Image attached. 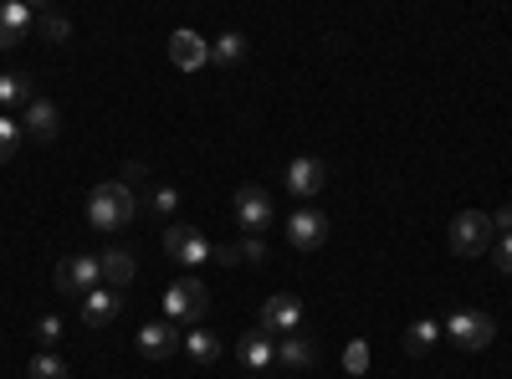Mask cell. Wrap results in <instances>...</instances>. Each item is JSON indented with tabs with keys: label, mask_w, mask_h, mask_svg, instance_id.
Returning a JSON list of instances; mask_svg holds the SVG:
<instances>
[{
	"label": "cell",
	"mask_w": 512,
	"mask_h": 379,
	"mask_svg": "<svg viewBox=\"0 0 512 379\" xmlns=\"http://www.w3.org/2000/svg\"><path fill=\"white\" fill-rule=\"evenodd\" d=\"M144 210V200L128 190V185H118V180H108V185H93V195H88V226L93 231H123V226H134V216Z\"/></svg>",
	"instance_id": "cell-1"
},
{
	"label": "cell",
	"mask_w": 512,
	"mask_h": 379,
	"mask_svg": "<svg viewBox=\"0 0 512 379\" xmlns=\"http://www.w3.org/2000/svg\"><path fill=\"white\" fill-rule=\"evenodd\" d=\"M441 333L456 344V349H466V354H477V349H487L492 339H497V318L492 313H482V308H456L446 323H441Z\"/></svg>",
	"instance_id": "cell-2"
},
{
	"label": "cell",
	"mask_w": 512,
	"mask_h": 379,
	"mask_svg": "<svg viewBox=\"0 0 512 379\" xmlns=\"http://www.w3.org/2000/svg\"><path fill=\"white\" fill-rule=\"evenodd\" d=\"M210 313V292L200 277H175L164 287V318L169 323H200Z\"/></svg>",
	"instance_id": "cell-3"
},
{
	"label": "cell",
	"mask_w": 512,
	"mask_h": 379,
	"mask_svg": "<svg viewBox=\"0 0 512 379\" xmlns=\"http://www.w3.org/2000/svg\"><path fill=\"white\" fill-rule=\"evenodd\" d=\"M492 241H497V231H492L487 210H461L451 221V251L456 257H482V251H492Z\"/></svg>",
	"instance_id": "cell-4"
},
{
	"label": "cell",
	"mask_w": 512,
	"mask_h": 379,
	"mask_svg": "<svg viewBox=\"0 0 512 379\" xmlns=\"http://www.w3.org/2000/svg\"><path fill=\"white\" fill-rule=\"evenodd\" d=\"M93 287H103V262L93 257V251H72V257L57 262V292H67V298H88Z\"/></svg>",
	"instance_id": "cell-5"
},
{
	"label": "cell",
	"mask_w": 512,
	"mask_h": 379,
	"mask_svg": "<svg viewBox=\"0 0 512 379\" xmlns=\"http://www.w3.org/2000/svg\"><path fill=\"white\" fill-rule=\"evenodd\" d=\"M303 298H292V292H272V298L262 303V313H256V328L267 333V339H287V333L303 328Z\"/></svg>",
	"instance_id": "cell-6"
},
{
	"label": "cell",
	"mask_w": 512,
	"mask_h": 379,
	"mask_svg": "<svg viewBox=\"0 0 512 379\" xmlns=\"http://www.w3.org/2000/svg\"><path fill=\"white\" fill-rule=\"evenodd\" d=\"M164 257L180 262V267H205V262H216V246H210L195 226H169L164 231Z\"/></svg>",
	"instance_id": "cell-7"
},
{
	"label": "cell",
	"mask_w": 512,
	"mask_h": 379,
	"mask_svg": "<svg viewBox=\"0 0 512 379\" xmlns=\"http://www.w3.org/2000/svg\"><path fill=\"white\" fill-rule=\"evenodd\" d=\"M328 236H333V221L323 216V210H313V205H297L287 216V241L297 251H318V246H328Z\"/></svg>",
	"instance_id": "cell-8"
},
{
	"label": "cell",
	"mask_w": 512,
	"mask_h": 379,
	"mask_svg": "<svg viewBox=\"0 0 512 379\" xmlns=\"http://www.w3.org/2000/svg\"><path fill=\"white\" fill-rule=\"evenodd\" d=\"M231 205H236V221L246 226V236H262V231L277 221V205H272V195H267L262 185H241Z\"/></svg>",
	"instance_id": "cell-9"
},
{
	"label": "cell",
	"mask_w": 512,
	"mask_h": 379,
	"mask_svg": "<svg viewBox=\"0 0 512 379\" xmlns=\"http://www.w3.org/2000/svg\"><path fill=\"white\" fill-rule=\"evenodd\" d=\"M287 190H292L297 200H318V195L328 190V164L313 159V154H297V159L287 164Z\"/></svg>",
	"instance_id": "cell-10"
},
{
	"label": "cell",
	"mask_w": 512,
	"mask_h": 379,
	"mask_svg": "<svg viewBox=\"0 0 512 379\" xmlns=\"http://www.w3.org/2000/svg\"><path fill=\"white\" fill-rule=\"evenodd\" d=\"M123 313V292L118 287H93L88 298H82V323L88 328H113Z\"/></svg>",
	"instance_id": "cell-11"
},
{
	"label": "cell",
	"mask_w": 512,
	"mask_h": 379,
	"mask_svg": "<svg viewBox=\"0 0 512 379\" xmlns=\"http://www.w3.org/2000/svg\"><path fill=\"white\" fill-rule=\"evenodd\" d=\"M175 349H180V339H175V323H169V318H159V323H144V328H139V354H144L149 364L175 359Z\"/></svg>",
	"instance_id": "cell-12"
},
{
	"label": "cell",
	"mask_w": 512,
	"mask_h": 379,
	"mask_svg": "<svg viewBox=\"0 0 512 379\" xmlns=\"http://www.w3.org/2000/svg\"><path fill=\"white\" fill-rule=\"evenodd\" d=\"M26 31H36V11L26 0H0V52L26 41Z\"/></svg>",
	"instance_id": "cell-13"
},
{
	"label": "cell",
	"mask_w": 512,
	"mask_h": 379,
	"mask_svg": "<svg viewBox=\"0 0 512 379\" xmlns=\"http://www.w3.org/2000/svg\"><path fill=\"white\" fill-rule=\"evenodd\" d=\"M169 62H175L180 72H200L210 62V41L200 31H175L169 36Z\"/></svg>",
	"instance_id": "cell-14"
},
{
	"label": "cell",
	"mask_w": 512,
	"mask_h": 379,
	"mask_svg": "<svg viewBox=\"0 0 512 379\" xmlns=\"http://www.w3.org/2000/svg\"><path fill=\"white\" fill-rule=\"evenodd\" d=\"M57 129H62V113H57V103H47V98H36V103L26 108V118H21V134H26L31 144H52Z\"/></svg>",
	"instance_id": "cell-15"
},
{
	"label": "cell",
	"mask_w": 512,
	"mask_h": 379,
	"mask_svg": "<svg viewBox=\"0 0 512 379\" xmlns=\"http://www.w3.org/2000/svg\"><path fill=\"white\" fill-rule=\"evenodd\" d=\"M236 359H241V369H272L277 364V344L267 339L262 328H251V333H241V344H236Z\"/></svg>",
	"instance_id": "cell-16"
},
{
	"label": "cell",
	"mask_w": 512,
	"mask_h": 379,
	"mask_svg": "<svg viewBox=\"0 0 512 379\" xmlns=\"http://www.w3.org/2000/svg\"><path fill=\"white\" fill-rule=\"evenodd\" d=\"M98 262H103V287H118V292H123L128 282L139 277V257H134L128 246H108Z\"/></svg>",
	"instance_id": "cell-17"
},
{
	"label": "cell",
	"mask_w": 512,
	"mask_h": 379,
	"mask_svg": "<svg viewBox=\"0 0 512 379\" xmlns=\"http://www.w3.org/2000/svg\"><path fill=\"white\" fill-rule=\"evenodd\" d=\"M277 364L282 369H313L318 364V344L303 339V333H287V339L277 344Z\"/></svg>",
	"instance_id": "cell-18"
},
{
	"label": "cell",
	"mask_w": 512,
	"mask_h": 379,
	"mask_svg": "<svg viewBox=\"0 0 512 379\" xmlns=\"http://www.w3.org/2000/svg\"><path fill=\"white\" fill-rule=\"evenodd\" d=\"M436 344H441V323H436V318H415V323L405 328V354H410V359L436 354Z\"/></svg>",
	"instance_id": "cell-19"
},
{
	"label": "cell",
	"mask_w": 512,
	"mask_h": 379,
	"mask_svg": "<svg viewBox=\"0 0 512 379\" xmlns=\"http://www.w3.org/2000/svg\"><path fill=\"white\" fill-rule=\"evenodd\" d=\"M0 103H6V108H31L36 103V82L26 72H6V77H0Z\"/></svg>",
	"instance_id": "cell-20"
},
{
	"label": "cell",
	"mask_w": 512,
	"mask_h": 379,
	"mask_svg": "<svg viewBox=\"0 0 512 379\" xmlns=\"http://www.w3.org/2000/svg\"><path fill=\"white\" fill-rule=\"evenodd\" d=\"M185 354H190V364H216L221 359V344H216V333H210V328H190L185 333Z\"/></svg>",
	"instance_id": "cell-21"
},
{
	"label": "cell",
	"mask_w": 512,
	"mask_h": 379,
	"mask_svg": "<svg viewBox=\"0 0 512 379\" xmlns=\"http://www.w3.org/2000/svg\"><path fill=\"white\" fill-rule=\"evenodd\" d=\"M241 57H246V36H241V31H226V36H216V47H210V62L236 67Z\"/></svg>",
	"instance_id": "cell-22"
},
{
	"label": "cell",
	"mask_w": 512,
	"mask_h": 379,
	"mask_svg": "<svg viewBox=\"0 0 512 379\" xmlns=\"http://www.w3.org/2000/svg\"><path fill=\"white\" fill-rule=\"evenodd\" d=\"M36 36L41 41H67L72 36V21L57 16V11H36Z\"/></svg>",
	"instance_id": "cell-23"
},
{
	"label": "cell",
	"mask_w": 512,
	"mask_h": 379,
	"mask_svg": "<svg viewBox=\"0 0 512 379\" xmlns=\"http://www.w3.org/2000/svg\"><path fill=\"white\" fill-rule=\"evenodd\" d=\"M21 118H6V113H0V164H11L16 159V149H21Z\"/></svg>",
	"instance_id": "cell-24"
},
{
	"label": "cell",
	"mask_w": 512,
	"mask_h": 379,
	"mask_svg": "<svg viewBox=\"0 0 512 379\" xmlns=\"http://www.w3.org/2000/svg\"><path fill=\"white\" fill-rule=\"evenodd\" d=\"M26 374H31V379H67V364H62L57 354H47V349H41V354L26 364Z\"/></svg>",
	"instance_id": "cell-25"
},
{
	"label": "cell",
	"mask_w": 512,
	"mask_h": 379,
	"mask_svg": "<svg viewBox=\"0 0 512 379\" xmlns=\"http://www.w3.org/2000/svg\"><path fill=\"white\" fill-rule=\"evenodd\" d=\"M144 210H154V216H164V221H169V216L180 210V190H175V185H159V190L144 200Z\"/></svg>",
	"instance_id": "cell-26"
},
{
	"label": "cell",
	"mask_w": 512,
	"mask_h": 379,
	"mask_svg": "<svg viewBox=\"0 0 512 379\" xmlns=\"http://www.w3.org/2000/svg\"><path fill=\"white\" fill-rule=\"evenodd\" d=\"M31 333H36V344L52 354V344L62 339V318H52V313H47V318H36V328H31Z\"/></svg>",
	"instance_id": "cell-27"
},
{
	"label": "cell",
	"mask_w": 512,
	"mask_h": 379,
	"mask_svg": "<svg viewBox=\"0 0 512 379\" xmlns=\"http://www.w3.org/2000/svg\"><path fill=\"white\" fill-rule=\"evenodd\" d=\"M236 257H241V262H262V257H267V241H262V236H241V241H236Z\"/></svg>",
	"instance_id": "cell-28"
},
{
	"label": "cell",
	"mask_w": 512,
	"mask_h": 379,
	"mask_svg": "<svg viewBox=\"0 0 512 379\" xmlns=\"http://www.w3.org/2000/svg\"><path fill=\"white\" fill-rule=\"evenodd\" d=\"M492 262H497V272H512V236L492 241Z\"/></svg>",
	"instance_id": "cell-29"
},
{
	"label": "cell",
	"mask_w": 512,
	"mask_h": 379,
	"mask_svg": "<svg viewBox=\"0 0 512 379\" xmlns=\"http://www.w3.org/2000/svg\"><path fill=\"white\" fill-rule=\"evenodd\" d=\"M144 175H149V164L128 159V164H123V175H118V185H128V190H134V185H144Z\"/></svg>",
	"instance_id": "cell-30"
},
{
	"label": "cell",
	"mask_w": 512,
	"mask_h": 379,
	"mask_svg": "<svg viewBox=\"0 0 512 379\" xmlns=\"http://www.w3.org/2000/svg\"><path fill=\"white\" fill-rule=\"evenodd\" d=\"M492 231H497V236H512V205H502L497 216H492Z\"/></svg>",
	"instance_id": "cell-31"
},
{
	"label": "cell",
	"mask_w": 512,
	"mask_h": 379,
	"mask_svg": "<svg viewBox=\"0 0 512 379\" xmlns=\"http://www.w3.org/2000/svg\"><path fill=\"white\" fill-rule=\"evenodd\" d=\"M364 359H369L364 344H354V349H349V374H364Z\"/></svg>",
	"instance_id": "cell-32"
},
{
	"label": "cell",
	"mask_w": 512,
	"mask_h": 379,
	"mask_svg": "<svg viewBox=\"0 0 512 379\" xmlns=\"http://www.w3.org/2000/svg\"><path fill=\"white\" fill-rule=\"evenodd\" d=\"M216 262H226V267H236L241 257H236V246H216Z\"/></svg>",
	"instance_id": "cell-33"
}]
</instances>
